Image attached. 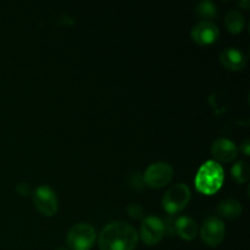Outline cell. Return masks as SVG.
Returning <instances> with one entry per match:
<instances>
[{
	"instance_id": "9a60e30c",
	"label": "cell",
	"mask_w": 250,
	"mask_h": 250,
	"mask_svg": "<svg viewBox=\"0 0 250 250\" xmlns=\"http://www.w3.org/2000/svg\"><path fill=\"white\" fill-rule=\"evenodd\" d=\"M232 176L238 183H246L250 177V167L246 161H238L231 170Z\"/></svg>"
},
{
	"instance_id": "e0dca14e",
	"label": "cell",
	"mask_w": 250,
	"mask_h": 250,
	"mask_svg": "<svg viewBox=\"0 0 250 250\" xmlns=\"http://www.w3.org/2000/svg\"><path fill=\"white\" fill-rule=\"evenodd\" d=\"M127 211H128V215L133 219H143L144 210L143 208L139 204H131L127 208Z\"/></svg>"
},
{
	"instance_id": "5b68a950",
	"label": "cell",
	"mask_w": 250,
	"mask_h": 250,
	"mask_svg": "<svg viewBox=\"0 0 250 250\" xmlns=\"http://www.w3.org/2000/svg\"><path fill=\"white\" fill-rule=\"evenodd\" d=\"M166 233V225L160 217L155 215L144 217L142 221L141 229H139V236L141 239L146 246H155Z\"/></svg>"
},
{
	"instance_id": "2e32d148",
	"label": "cell",
	"mask_w": 250,
	"mask_h": 250,
	"mask_svg": "<svg viewBox=\"0 0 250 250\" xmlns=\"http://www.w3.org/2000/svg\"><path fill=\"white\" fill-rule=\"evenodd\" d=\"M195 12L205 19H214L217 16V7L212 1L204 0V1L198 2L195 6Z\"/></svg>"
},
{
	"instance_id": "30bf717a",
	"label": "cell",
	"mask_w": 250,
	"mask_h": 250,
	"mask_svg": "<svg viewBox=\"0 0 250 250\" xmlns=\"http://www.w3.org/2000/svg\"><path fill=\"white\" fill-rule=\"evenodd\" d=\"M211 154L216 160L221 163H229L236 159L238 149L231 139L219 138L212 143Z\"/></svg>"
},
{
	"instance_id": "7a4b0ae2",
	"label": "cell",
	"mask_w": 250,
	"mask_h": 250,
	"mask_svg": "<svg viewBox=\"0 0 250 250\" xmlns=\"http://www.w3.org/2000/svg\"><path fill=\"white\" fill-rule=\"evenodd\" d=\"M224 183V170L216 161H207L199 168L195 177V187L207 195L216 193Z\"/></svg>"
},
{
	"instance_id": "6da1fadb",
	"label": "cell",
	"mask_w": 250,
	"mask_h": 250,
	"mask_svg": "<svg viewBox=\"0 0 250 250\" xmlns=\"http://www.w3.org/2000/svg\"><path fill=\"white\" fill-rule=\"evenodd\" d=\"M138 243L136 229L124 221H114L99 234L100 250H133Z\"/></svg>"
},
{
	"instance_id": "d6986e66",
	"label": "cell",
	"mask_w": 250,
	"mask_h": 250,
	"mask_svg": "<svg viewBox=\"0 0 250 250\" xmlns=\"http://www.w3.org/2000/svg\"><path fill=\"white\" fill-rule=\"evenodd\" d=\"M16 190L20 195H29L32 193L31 186L27 183H20L16 186Z\"/></svg>"
},
{
	"instance_id": "3957f363",
	"label": "cell",
	"mask_w": 250,
	"mask_h": 250,
	"mask_svg": "<svg viewBox=\"0 0 250 250\" xmlns=\"http://www.w3.org/2000/svg\"><path fill=\"white\" fill-rule=\"evenodd\" d=\"M97 238L95 229L89 224L81 222L70 229L67 233L68 247L72 250H89Z\"/></svg>"
},
{
	"instance_id": "5bb4252c",
	"label": "cell",
	"mask_w": 250,
	"mask_h": 250,
	"mask_svg": "<svg viewBox=\"0 0 250 250\" xmlns=\"http://www.w3.org/2000/svg\"><path fill=\"white\" fill-rule=\"evenodd\" d=\"M225 24L231 33H239L243 31L244 26H246V20L241 11L233 9L229 10L225 16Z\"/></svg>"
},
{
	"instance_id": "8fae6325",
	"label": "cell",
	"mask_w": 250,
	"mask_h": 250,
	"mask_svg": "<svg viewBox=\"0 0 250 250\" xmlns=\"http://www.w3.org/2000/svg\"><path fill=\"white\" fill-rule=\"evenodd\" d=\"M220 62L229 70L239 71L246 67L247 58L238 49L226 48L220 54Z\"/></svg>"
},
{
	"instance_id": "9c48e42d",
	"label": "cell",
	"mask_w": 250,
	"mask_h": 250,
	"mask_svg": "<svg viewBox=\"0 0 250 250\" xmlns=\"http://www.w3.org/2000/svg\"><path fill=\"white\" fill-rule=\"evenodd\" d=\"M190 36H192V39L197 44L208 45V44L216 42V39L220 36V31L216 24L212 23L211 21L203 20V21H199L193 27Z\"/></svg>"
},
{
	"instance_id": "7402d4cb",
	"label": "cell",
	"mask_w": 250,
	"mask_h": 250,
	"mask_svg": "<svg viewBox=\"0 0 250 250\" xmlns=\"http://www.w3.org/2000/svg\"><path fill=\"white\" fill-rule=\"evenodd\" d=\"M59 250H68V249H65V248H61V249H59Z\"/></svg>"
},
{
	"instance_id": "ba28073f",
	"label": "cell",
	"mask_w": 250,
	"mask_h": 250,
	"mask_svg": "<svg viewBox=\"0 0 250 250\" xmlns=\"http://www.w3.org/2000/svg\"><path fill=\"white\" fill-rule=\"evenodd\" d=\"M226 229L225 224L219 217H208L200 229V237L203 242L210 247H216L224 241Z\"/></svg>"
},
{
	"instance_id": "52a82bcc",
	"label": "cell",
	"mask_w": 250,
	"mask_h": 250,
	"mask_svg": "<svg viewBox=\"0 0 250 250\" xmlns=\"http://www.w3.org/2000/svg\"><path fill=\"white\" fill-rule=\"evenodd\" d=\"M33 203L42 215L53 216L59 208L58 197L49 186H39L33 192Z\"/></svg>"
},
{
	"instance_id": "ffe728a7",
	"label": "cell",
	"mask_w": 250,
	"mask_h": 250,
	"mask_svg": "<svg viewBox=\"0 0 250 250\" xmlns=\"http://www.w3.org/2000/svg\"><path fill=\"white\" fill-rule=\"evenodd\" d=\"M249 148H250V142H249V139L247 138L246 141H244L243 143H242V146H241V150L243 151V153L246 154V155H249V153H250Z\"/></svg>"
},
{
	"instance_id": "ac0fdd59",
	"label": "cell",
	"mask_w": 250,
	"mask_h": 250,
	"mask_svg": "<svg viewBox=\"0 0 250 250\" xmlns=\"http://www.w3.org/2000/svg\"><path fill=\"white\" fill-rule=\"evenodd\" d=\"M132 187L133 188H137V189H142L144 186V178L143 176H141L139 173H134V175H132Z\"/></svg>"
},
{
	"instance_id": "277c9868",
	"label": "cell",
	"mask_w": 250,
	"mask_h": 250,
	"mask_svg": "<svg viewBox=\"0 0 250 250\" xmlns=\"http://www.w3.org/2000/svg\"><path fill=\"white\" fill-rule=\"evenodd\" d=\"M190 200V190L185 183L172 186L163 198V208L170 215H175L185 209Z\"/></svg>"
},
{
	"instance_id": "44dd1931",
	"label": "cell",
	"mask_w": 250,
	"mask_h": 250,
	"mask_svg": "<svg viewBox=\"0 0 250 250\" xmlns=\"http://www.w3.org/2000/svg\"><path fill=\"white\" fill-rule=\"evenodd\" d=\"M239 5H241V6H244V7H246V9H248L249 1H248V0H247V1H244V2H239Z\"/></svg>"
},
{
	"instance_id": "4fadbf2b",
	"label": "cell",
	"mask_w": 250,
	"mask_h": 250,
	"mask_svg": "<svg viewBox=\"0 0 250 250\" xmlns=\"http://www.w3.org/2000/svg\"><path fill=\"white\" fill-rule=\"evenodd\" d=\"M217 214L225 219H237L242 214L241 203L236 199H225L217 205Z\"/></svg>"
},
{
	"instance_id": "8992f818",
	"label": "cell",
	"mask_w": 250,
	"mask_h": 250,
	"mask_svg": "<svg viewBox=\"0 0 250 250\" xmlns=\"http://www.w3.org/2000/svg\"><path fill=\"white\" fill-rule=\"evenodd\" d=\"M173 177V170L167 163H154L146 168L144 173V183L151 188H163L171 182Z\"/></svg>"
},
{
	"instance_id": "7c38bea8",
	"label": "cell",
	"mask_w": 250,
	"mask_h": 250,
	"mask_svg": "<svg viewBox=\"0 0 250 250\" xmlns=\"http://www.w3.org/2000/svg\"><path fill=\"white\" fill-rule=\"evenodd\" d=\"M175 233L186 241H192L198 234L197 222L188 216H181L175 220Z\"/></svg>"
}]
</instances>
